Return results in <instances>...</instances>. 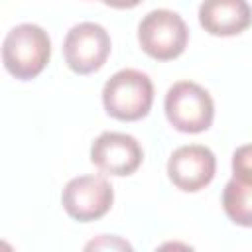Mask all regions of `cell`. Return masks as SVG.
<instances>
[{
	"label": "cell",
	"mask_w": 252,
	"mask_h": 252,
	"mask_svg": "<svg viewBox=\"0 0 252 252\" xmlns=\"http://www.w3.org/2000/svg\"><path fill=\"white\" fill-rule=\"evenodd\" d=\"M222 207L234 224L252 228V183H244L232 177L224 185Z\"/></svg>",
	"instance_id": "cell-10"
},
{
	"label": "cell",
	"mask_w": 252,
	"mask_h": 252,
	"mask_svg": "<svg viewBox=\"0 0 252 252\" xmlns=\"http://www.w3.org/2000/svg\"><path fill=\"white\" fill-rule=\"evenodd\" d=\"M110 47V35L100 24L81 22L67 32L63 41V57L71 71L89 75L106 63Z\"/></svg>",
	"instance_id": "cell-5"
},
{
	"label": "cell",
	"mask_w": 252,
	"mask_h": 252,
	"mask_svg": "<svg viewBox=\"0 0 252 252\" xmlns=\"http://www.w3.org/2000/svg\"><path fill=\"white\" fill-rule=\"evenodd\" d=\"M217 171V158L215 154L201 144H189L177 148L167 161V175L171 183L185 191L195 193L207 187Z\"/></svg>",
	"instance_id": "cell-7"
},
{
	"label": "cell",
	"mask_w": 252,
	"mask_h": 252,
	"mask_svg": "<svg viewBox=\"0 0 252 252\" xmlns=\"http://www.w3.org/2000/svg\"><path fill=\"white\" fill-rule=\"evenodd\" d=\"M138 140L124 132H102L91 146V161L108 175H132L142 163Z\"/></svg>",
	"instance_id": "cell-8"
},
{
	"label": "cell",
	"mask_w": 252,
	"mask_h": 252,
	"mask_svg": "<svg viewBox=\"0 0 252 252\" xmlns=\"http://www.w3.org/2000/svg\"><path fill=\"white\" fill-rule=\"evenodd\" d=\"M169 124L185 134L205 132L215 118V102L211 94L193 81H177L169 87L163 100Z\"/></svg>",
	"instance_id": "cell-3"
},
{
	"label": "cell",
	"mask_w": 252,
	"mask_h": 252,
	"mask_svg": "<svg viewBox=\"0 0 252 252\" xmlns=\"http://www.w3.org/2000/svg\"><path fill=\"white\" fill-rule=\"evenodd\" d=\"M154 102V83L138 69H120L102 87L104 110L122 122L144 118Z\"/></svg>",
	"instance_id": "cell-2"
},
{
	"label": "cell",
	"mask_w": 252,
	"mask_h": 252,
	"mask_svg": "<svg viewBox=\"0 0 252 252\" xmlns=\"http://www.w3.org/2000/svg\"><path fill=\"white\" fill-rule=\"evenodd\" d=\"M232 177L252 183V144H244L232 154Z\"/></svg>",
	"instance_id": "cell-11"
},
{
	"label": "cell",
	"mask_w": 252,
	"mask_h": 252,
	"mask_svg": "<svg viewBox=\"0 0 252 252\" xmlns=\"http://www.w3.org/2000/svg\"><path fill=\"white\" fill-rule=\"evenodd\" d=\"M112 201V185L100 175L73 177L61 193L63 209L71 219L79 222H91L104 217L110 211Z\"/></svg>",
	"instance_id": "cell-6"
},
{
	"label": "cell",
	"mask_w": 252,
	"mask_h": 252,
	"mask_svg": "<svg viewBox=\"0 0 252 252\" xmlns=\"http://www.w3.org/2000/svg\"><path fill=\"white\" fill-rule=\"evenodd\" d=\"M199 24L211 35H238L252 24V8L246 0H203Z\"/></svg>",
	"instance_id": "cell-9"
},
{
	"label": "cell",
	"mask_w": 252,
	"mask_h": 252,
	"mask_svg": "<svg viewBox=\"0 0 252 252\" xmlns=\"http://www.w3.org/2000/svg\"><path fill=\"white\" fill-rule=\"evenodd\" d=\"M126 248V250H132V246L128 244V242H124V240H120L118 236H112L110 240H108V236H100V240H93L91 244H87V248Z\"/></svg>",
	"instance_id": "cell-12"
},
{
	"label": "cell",
	"mask_w": 252,
	"mask_h": 252,
	"mask_svg": "<svg viewBox=\"0 0 252 252\" xmlns=\"http://www.w3.org/2000/svg\"><path fill=\"white\" fill-rule=\"evenodd\" d=\"M140 47L158 61H171L179 57L189 41V30L183 18L173 10H152L138 26Z\"/></svg>",
	"instance_id": "cell-4"
},
{
	"label": "cell",
	"mask_w": 252,
	"mask_h": 252,
	"mask_svg": "<svg viewBox=\"0 0 252 252\" xmlns=\"http://www.w3.org/2000/svg\"><path fill=\"white\" fill-rule=\"evenodd\" d=\"M106 6L110 8H118V10H124V8H134L138 6L142 0H102Z\"/></svg>",
	"instance_id": "cell-13"
},
{
	"label": "cell",
	"mask_w": 252,
	"mask_h": 252,
	"mask_svg": "<svg viewBox=\"0 0 252 252\" xmlns=\"http://www.w3.org/2000/svg\"><path fill=\"white\" fill-rule=\"evenodd\" d=\"M51 57V39L47 32L35 24H20L12 28L2 43V61L6 71L20 79L30 81L37 77Z\"/></svg>",
	"instance_id": "cell-1"
}]
</instances>
